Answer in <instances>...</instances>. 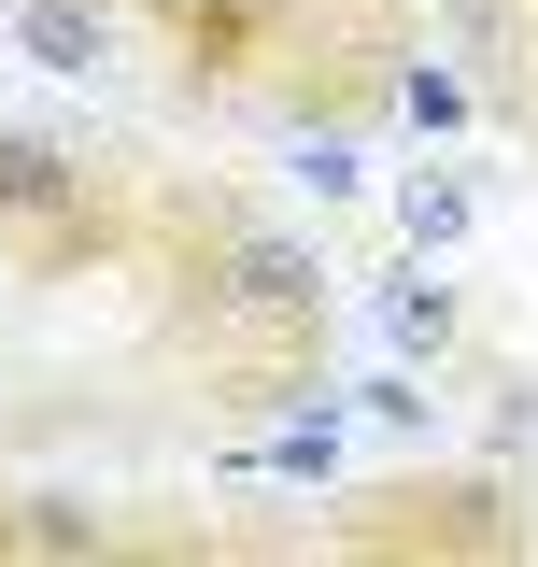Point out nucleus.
I'll use <instances>...</instances> for the list:
<instances>
[{"label":"nucleus","mask_w":538,"mask_h":567,"mask_svg":"<svg viewBox=\"0 0 538 567\" xmlns=\"http://www.w3.org/2000/svg\"><path fill=\"white\" fill-rule=\"evenodd\" d=\"M114 227V199H100V171L71 156V142H43V128H0V241H29L43 270H71L85 241Z\"/></svg>","instance_id":"obj_1"},{"label":"nucleus","mask_w":538,"mask_h":567,"mask_svg":"<svg viewBox=\"0 0 538 567\" xmlns=\"http://www.w3.org/2000/svg\"><path fill=\"white\" fill-rule=\"evenodd\" d=\"M340 539L354 554H510L525 525H510V483H383V496H354Z\"/></svg>","instance_id":"obj_2"},{"label":"nucleus","mask_w":538,"mask_h":567,"mask_svg":"<svg viewBox=\"0 0 538 567\" xmlns=\"http://www.w3.org/2000/svg\"><path fill=\"white\" fill-rule=\"evenodd\" d=\"M0 29H14V58L58 71V85H100L128 58V0H0Z\"/></svg>","instance_id":"obj_3"},{"label":"nucleus","mask_w":538,"mask_h":567,"mask_svg":"<svg viewBox=\"0 0 538 567\" xmlns=\"http://www.w3.org/2000/svg\"><path fill=\"white\" fill-rule=\"evenodd\" d=\"M369 312H383V354H397V369H454V354H468V298L439 284V256L383 270V284H369Z\"/></svg>","instance_id":"obj_4"},{"label":"nucleus","mask_w":538,"mask_h":567,"mask_svg":"<svg viewBox=\"0 0 538 567\" xmlns=\"http://www.w3.org/2000/svg\"><path fill=\"white\" fill-rule=\"evenodd\" d=\"M0 554H43V567H85V554H128V525L71 483H14L0 496Z\"/></svg>","instance_id":"obj_5"},{"label":"nucleus","mask_w":538,"mask_h":567,"mask_svg":"<svg viewBox=\"0 0 538 567\" xmlns=\"http://www.w3.org/2000/svg\"><path fill=\"white\" fill-rule=\"evenodd\" d=\"M468 227H482L468 171H411V185H397V241H411V256H454Z\"/></svg>","instance_id":"obj_6"},{"label":"nucleus","mask_w":538,"mask_h":567,"mask_svg":"<svg viewBox=\"0 0 538 567\" xmlns=\"http://www.w3.org/2000/svg\"><path fill=\"white\" fill-rule=\"evenodd\" d=\"M354 412L383 425V440H439V369H369Z\"/></svg>","instance_id":"obj_7"},{"label":"nucleus","mask_w":538,"mask_h":567,"mask_svg":"<svg viewBox=\"0 0 538 567\" xmlns=\"http://www.w3.org/2000/svg\"><path fill=\"white\" fill-rule=\"evenodd\" d=\"M383 100H397L411 128H468L482 100H468V71H439V58H397V85H383Z\"/></svg>","instance_id":"obj_8"},{"label":"nucleus","mask_w":538,"mask_h":567,"mask_svg":"<svg viewBox=\"0 0 538 567\" xmlns=\"http://www.w3.org/2000/svg\"><path fill=\"white\" fill-rule=\"evenodd\" d=\"M283 171H298L312 199H354V185H369V156H354V128H340V114H327V128H298V142H283Z\"/></svg>","instance_id":"obj_9"}]
</instances>
